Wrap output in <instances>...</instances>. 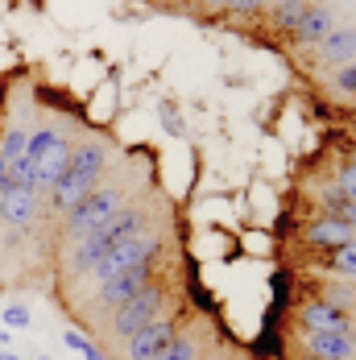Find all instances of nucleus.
I'll return each mask as SVG.
<instances>
[{
  "label": "nucleus",
  "mask_w": 356,
  "mask_h": 360,
  "mask_svg": "<svg viewBox=\"0 0 356 360\" xmlns=\"http://www.w3.org/2000/svg\"><path fill=\"white\" fill-rule=\"evenodd\" d=\"M162 302H166V290L158 286V282H149L141 294H133L129 302H120L116 311H112V319H108V335L112 340H133L145 323H153L158 315H162Z\"/></svg>",
  "instance_id": "f257e3e1"
},
{
  "label": "nucleus",
  "mask_w": 356,
  "mask_h": 360,
  "mask_svg": "<svg viewBox=\"0 0 356 360\" xmlns=\"http://www.w3.org/2000/svg\"><path fill=\"white\" fill-rule=\"evenodd\" d=\"M125 207V186H96L79 207L67 212V236H87V232H96V228H104L108 219L116 216Z\"/></svg>",
  "instance_id": "f03ea898"
},
{
  "label": "nucleus",
  "mask_w": 356,
  "mask_h": 360,
  "mask_svg": "<svg viewBox=\"0 0 356 360\" xmlns=\"http://www.w3.org/2000/svg\"><path fill=\"white\" fill-rule=\"evenodd\" d=\"M162 249V240H158V232H137V236H129V240H120V245H112V249L96 261V282L104 286L108 278H116L120 269H133V265H141V261H153Z\"/></svg>",
  "instance_id": "7ed1b4c3"
},
{
  "label": "nucleus",
  "mask_w": 356,
  "mask_h": 360,
  "mask_svg": "<svg viewBox=\"0 0 356 360\" xmlns=\"http://www.w3.org/2000/svg\"><path fill=\"white\" fill-rule=\"evenodd\" d=\"M153 282V261H141V265H133V269H120L116 278H108L104 286H100V307H108V311H116L120 302H129L133 294H141L145 286Z\"/></svg>",
  "instance_id": "20e7f679"
},
{
  "label": "nucleus",
  "mask_w": 356,
  "mask_h": 360,
  "mask_svg": "<svg viewBox=\"0 0 356 360\" xmlns=\"http://www.w3.org/2000/svg\"><path fill=\"white\" fill-rule=\"evenodd\" d=\"M174 335H178V323L174 319H153V323H145L133 340H125V356L129 360H153L162 348H170L174 344Z\"/></svg>",
  "instance_id": "39448f33"
},
{
  "label": "nucleus",
  "mask_w": 356,
  "mask_h": 360,
  "mask_svg": "<svg viewBox=\"0 0 356 360\" xmlns=\"http://www.w3.org/2000/svg\"><path fill=\"white\" fill-rule=\"evenodd\" d=\"M298 323H303V331H352L356 319L352 311H344V307H336L327 298H311L298 311Z\"/></svg>",
  "instance_id": "423d86ee"
},
{
  "label": "nucleus",
  "mask_w": 356,
  "mask_h": 360,
  "mask_svg": "<svg viewBox=\"0 0 356 360\" xmlns=\"http://www.w3.org/2000/svg\"><path fill=\"white\" fill-rule=\"evenodd\" d=\"M67 166H71V145L63 141V137H54V141L46 145L42 153L34 158V170H37V195H50V186L67 174Z\"/></svg>",
  "instance_id": "0eeeda50"
},
{
  "label": "nucleus",
  "mask_w": 356,
  "mask_h": 360,
  "mask_svg": "<svg viewBox=\"0 0 356 360\" xmlns=\"http://www.w3.org/2000/svg\"><path fill=\"white\" fill-rule=\"evenodd\" d=\"M307 356L356 360V335L352 331H307Z\"/></svg>",
  "instance_id": "6e6552de"
},
{
  "label": "nucleus",
  "mask_w": 356,
  "mask_h": 360,
  "mask_svg": "<svg viewBox=\"0 0 356 360\" xmlns=\"http://www.w3.org/2000/svg\"><path fill=\"white\" fill-rule=\"evenodd\" d=\"M91 191H96V179H87V174H71V170H67L63 179L50 186V203H54L58 212H71V207H79Z\"/></svg>",
  "instance_id": "1a4fd4ad"
},
{
  "label": "nucleus",
  "mask_w": 356,
  "mask_h": 360,
  "mask_svg": "<svg viewBox=\"0 0 356 360\" xmlns=\"http://www.w3.org/2000/svg\"><path fill=\"white\" fill-rule=\"evenodd\" d=\"M145 224H149V219H145L141 207H120V212H116V216L108 219L104 228H96V232L104 236V245L112 249V245H120V240H129V236L145 232Z\"/></svg>",
  "instance_id": "9d476101"
},
{
  "label": "nucleus",
  "mask_w": 356,
  "mask_h": 360,
  "mask_svg": "<svg viewBox=\"0 0 356 360\" xmlns=\"http://www.w3.org/2000/svg\"><path fill=\"white\" fill-rule=\"evenodd\" d=\"M303 240L307 245H315V249H340L344 240H352V232H348V224L336 216H323L315 224H307L303 228Z\"/></svg>",
  "instance_id": "9b49d317"
},
{
  "label": "nucleus",
  "mask_w": 356,
  "mask_h": 360,
  "mask_svg": "<svg viewBox=\"0 0 356 360\" xmlns=\"http://www.w3.org/2000/svg\"><path fill=\"white\" fill-rule=\"evenodd\" d=\"M104 166H108V149L100 141H83L71 149V174H87V179H104Z\"/></svg>",
  "instance_id": "f8f14e48"
},
{
  "label": "nucleus",
  "mask_w": 356,
  "mask_h": 360,
  "mask_svg": "<svg viewBox=\"0 0 356 360\" xmlns=\"http://www.w3.org/2000/svg\"><path fill=\"white\" fill-rule=\"evenodd\" d=\"M34 216H37V195L13 186V191L4 195V224H8V228H30Z\"/></svg>",
  "instance_id": "ddd939ff"
},
{
  "label": "nucleus",
  "mask_w": 356,
  "mask_h": 360,
  "mask_svg": "<svg viewBox=\"0 0 356 360\" xmlns=\"http://www.w3.org/2000/svg\"><path fill=\"white\" fill-rule=\"evenodd\" d=\"M108 252V245H104V236L100 232H87V236H79V245H75V252H71V278H83V274H91L96 269V261Z\"/></svg>",
  "instance_id": "4468645a"
},
{
  "label": "nucleus",
  "mask_w": 356,
  "mask_h": 360,
  "mask_svg": "<svg viewBox=\"0 0 356 360\" xmlns=\"http://www.w3.org/2000/svg\"><path fill=\"white\" fill-rule=\"evenodd\" d=\"M336 30V21H331V8H323V4H307V13H303V25H298V41L303 46H319L323 37Z\"/></svg>",
  "instance_id": "2eb2a0df"
},
{
  "label": "nucleus",
  "mask_w": 356,
  "mask_h": 360,
  "mask_svg": "<svg viewBox=\"0 0 356 360\" xmlns=\"http://www.w3.org/2000/svg\"><path fill=\"white\" fill-rule=\"evenodd\" d=\"M323 63H352L356 54V30H331V34L319 41Z\"/></svg>",
  "instance_id": "dca6fc26"
},
{
  "label": "nucleus",
  "mask_w": 356,
  "mask_h": 360,
  "mask_svg": "<svg viewBox=\"0 0 356 360\" xmlns=\"http://www.w3.org/2000/svg\"><path fill=\"white\" fill-rule=\"evenodd\" d=\"M153 360H203V344H199V335H195V331H178L174 344H170V348H162Z\"/></svg>",
  "instance_id": "f3484780"
},
{
  "label": "nucleus",
  "mask_w": 356,
  "mask_h": 360,
  "mask_svg": "<svg viewBox=\"0 0 356 360\" xmlns=\"http://www.w3.org/2000/svg\"><path fill=\"white\" fill-rule=\"evenodd\" d=\"M8 182L21 186V191H34L37 195V170H34V158L21 153V158H8Z\"/></svg>",
  "instance_id": "a211bd4d"
},
{
  "label": "nucleus",
  "mask_w": 356,
  "mask_h": 360,
  "mask_svg": "<svg viewBox=\"0 0 356 360\" xmlns=\"http://www.w3.org/2000/svg\"><path fill=\"white\" fill-rule=\"evenodd\" d=\"M327 269H331V274H340V278H356V236H352V240H344L340 249H331Z\"/></svg>",
  "instance_id": "6ab92c4d"
},
{
  "label": "nucleus",
  "mask_w": 356,
  "mask_h": 360,
  "mask_svg": "<svg viewBox=\"0 0 356 360\" xmlns=\"http://www.w3.org/2000/svg\"><path fill=\"white\" fill-rule=\"evenodd\" d=\"M303 13H307V0H282V4L274 8L278 25H282V30H290V34H298V25H303Z\"/></svg>",
  "instance_id": "aec40b11"
},
{
  "label": "nucleus",
  "mask_w": 356,
  "mask_h": 360,
  "mask_svg": "<svg viewBox=\"0 0 356 360\" xmlns=\"http://www.w3.org/2000/svg\"><path fill=\"white\" fill-rule=\"evenodd\" d=\"M319 203H323V212H327V216H336V219L352 207V203H348V195H344L340 186H327V191L319 195Z\"/></svg>",
  "instance_id": "412c9836"
},
{
  "label": "nucleus",
  "mask_w": 356,
  "mask_h": 360,
  "mask_svg": "<svg viewBox=\"0 0 356 360\" xmlns=\"http://www.w3.org/2000/svg\"><path fill=\"white\" fill-rule=\"evenodd\" d=\"M25 145H30V133L13 129V133L4 137V149H0V158H4V162H8V158H21V153H25Z\"/></svg>",
  "instance_id": "4be33fe9"
},
{
  "label": "nucleus",
  "mask_w": 356,
  "mask_h": 360,
  "mask_svg": "<svg viewBox=\"0 0 356 360\" xmlns=\"http://www.w3.org/2000/svg\"><path fill=\"white\" fill-rule=\"evenodd\" d=\"M323 298H327V302H336V307H344V311H352L356 290H348V286H331V290H323Z\"/></svg>",
  "instance_id": "5701e85b"
},
{
  "label": "nucleus",
  "mask_w": 356,
  "mask_h": 360,
  "mask_svg": "<svg viewBox=\"0 0 356 360\" xmlns=\"http://www.w3.org/2000/svg\"><path fill=\"white\" fill-rule=\"evenodd\" d=\"M336 186L348 195V203H356V162H348L344 170H340V179H336Z\"/></svg>",
  "instance_id": "b1692460"
},
{
  "label": "nucleus",
  "mask_w": 356,
  "mask_h": 360,
  "mask_svg": "<svg viewBox=\"0 0 356 360\" xmlns=\"http://www.w3.org/2000/svg\"><path fill=\"white\" fill-rule=\"evenodd\" d=\"M162 124H166L174 137H182V133H186V129H182V116H178V108L170 104V100H162Z\"/></svg>",
  "instance_id": "393cba45"
},
{
  "label": "nucleus",
  "mask_w": 356,
  "mask_h": 360,
  "mask_svg": "<svg viewBox=\"0 0 356 360\" xmlns=\"http://www.w3.org/2000/svg\"><path fill=\"white\" fill-rule=\"evenodd\" d=\"M4 327H30V311H25L21 302L4 307Z\"/></svg>",
  "instance_id": "a878e982"
},
{
  "label": "nucleus",
  "mask_w": 356,
  "mask_h": 360,
  "mask_svg": "<svg viewBox=\"0 0 356 360\" xmlns=\"http://www.w3.org/2000/svg\"><path fill=\"white\" fill-rule=\"evenodd\" d=\"M336 87H340V91H352V96H356V63H344V67L336 71Z\"/></svg>",
  "instance_id": "bb28decb"
},
{
  "label": "nucleus",
  "mask_w": 356,
  "mask_h": 360,
  "mask_svg": "<svg viewBox=\"0 0 356 360\" xmlns=\"http://www.w3.org/2000/svg\"><path fill=\"white\" fill-rule=\"evenodd\" d=\"M63 344H67L71 352H87V348H91V340H87L83 331H67V335H63Z\"/></svg>",
  "instance_id": "cd10ccee"
},
{
  "label": "nucleus",
  "mask_w": 356,
  "mask_h": 360,
  "mask_svg": "<svg viewBox=\"0 0 356 360\" xmlns=\"http://www.w3.org/2000/svg\"><path fill=\"white\" fill-rule=\"evenodd\" d=\"M261 4H265V0H232V8H236V13H257Z\"/></svg>",
  "instance_id": "c85d7f7f"
},
{
  "label": "nucleus",
  "mask_w": 356,
  "mask_h": 360,
  "mask_svg": "<svg viewBox=\"0 0 356 360\" xmlns=\"http://www.w3.org/2000/svg\"><path fill=\"white\" fill-rule=\"evenodd\" d=\"M13 191V182H8V162L0 158V195H8Z\"/></svg>",
  "instance_id": "c756f323"
},
{
  "label": "nucleus",
  "mask_w": 356,
  "mask_h": 360,
  "mask_svg": "<svg viewBox=\"0 0 356 360\" xmlns=\"http://www.w3.org/2000/svg\"><path fill=\"white\" fill-rule=\"evenodd\" d=\"M340 219L348 224V232H352V236H356V203H352V207H348V212H344V216H340Z\"/></svg>",
  "instance_id": "7c9ffc66"
},
{
  "label": "nucleus",
  "mask_w": 356,
  "mask_h": 360,
  "mask_svg": "<svg viewBox=\"0 0 356 360\" xmlns=\"http://www.w3.org/2000/svg\"><path fill=\"white\" fill-rule=\"evenodd\" d=\"M83 360H108V356H104V352H100V348H96V344H91V348L83 352Z\"/></svg>",
  "instance_id": "2f4dec72"
},
{
  "label": "nucleus",
  "mask_w": 356,
  "mask_h": 360,
  "mask_svg": "<svg viewBox=\"0 0 356 360\" xmlns=\"http://www.w3.org/2000/svg\"><path fill=\"white\" fill-rule=\"evenodd\" d=\"M0 360H21L17 352H8V348H0Z\"/></svg>",
  "instance_id": "473e14b6"
},
{
  "label": "nucleus",
  "mask_w": 356,
  "mask_h": 360,
  "mask_svg": "<svg viewBox=\"0 0 356 360\" xmlns=\"http://www.w3.org/2000/svg\"><path fill=\"white\" fill-rule=\"evenodd\" d=\"M0 228H4V195H0Z\"/></svg>",
  "instance_id": "72a5a7b5"
},
{
  "label": "nucleus",
  "mask_w": 356,
  "mask_h": 360,
  "mask_svg": "<svg viewBox=\"0 0 356 360\" xmlns=\"http://www.w3.org/2000/svg\"><path fill=\"white\" fill-rule=\"evenodd\" d=\"M203 4H232V0H203Z\"/></svg>",
  "instance_id": "f704fd0d"
},
{
  "label": "nucleus",
  "mask_w": 356,
  "mask_h": 360,
  "mask_svg": "<svg viewBox=\"0 0 356 360\" xmlns=\"http://www.w3.org/2000/svg\"><path fill=\"white\" fill-rule=\"evenodd\" d=\"M303 360H315V356H303Z\"/></svg>",
  "instance_id": "c9c22d12"
}]
</instances>
